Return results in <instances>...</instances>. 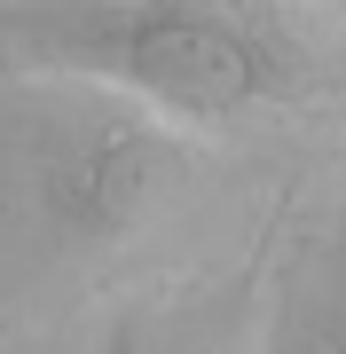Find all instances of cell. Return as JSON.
Returning <instances> with one entry per match:
<instances>
[{"label": "cell", "instance_id": "obj_2", "mask_svg": "<svg viewBox=\"0 0 346 354\" xmlns=\"http://www.w3.org/2000/svg\"><path fill=\"white\" fill-rule=\"evenodd\" d=\"M189 174V142L157 111L48 79L0 102V213L48 252H118L166 213Z\"/></svg>", "mask_w": 346, "mask_h": 354}, {"label": "cell", "instance_id": "obj_1", "mask_svg": "<svg viewBox=\"0 0 346 354\" xmlns=\"http://www.w3.org/2000/svg\"><path fill=\"white\" fill-rule=\"evenodd\" d=\"M0 39L55 79L181 118H244L307 87V48L244 0H8Z\"/></svg>", "mask_w": 346, "mask_h": 354}, {"label": "cell", "instance_id": "obj_3", "mask_svg": "<svg viewBox=\"0 0 346 354\" xmlns=\"http://www.w3.org/2000/svg\"><path fill=\"white\" fill-rule=\"evenodd\" d=\"M95 354H189V346H181L173 323H157V315H118Z\"/></svg>", "mask_w": 346, "mask_h": 354}, {"label": "cell", "instance_id": "obj_4", "mask_svg": "<svg viewBox=\"0 0 346 354\" xmlns=\"http://www.w3.org/2000/svg\"><path fill=\"white\" fill-rule=\"evenodd\" d=\"M323 354H346V236L331 252V299H323Z\"/></svg>", "mask_w": 346, "mask_h": 354}]
</instances>
